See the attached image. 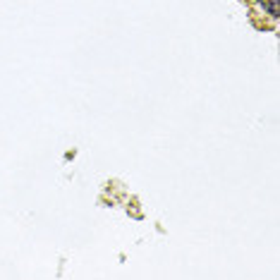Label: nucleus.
<instances>
[{
	"instance_id": "nucleus-1",
	"label": "nucleus",
	"mask_w": 280,
	"mask_h": 280,
	"mask_svg": "<svg viewBox=\"0 0 280 280\" xmlns=\"http://www.w3.org/2000/svg\"><path fill=\"white\" fill-rule=\"evenodd\" d=\"M263 10L271 15V17H278V0H271V3H261Z\"/></svg>"
}]
</instances>
